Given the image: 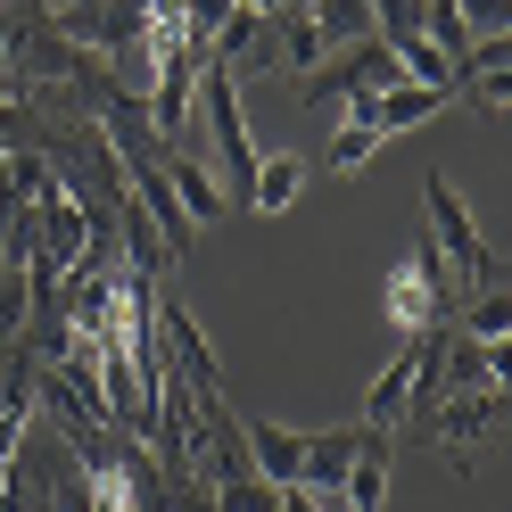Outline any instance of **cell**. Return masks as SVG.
<instances>
[{"mask_svg":"<svg viewBox=\"0 0 512 512\" xmlns=\"http://www.w3.org/2000/svg\"><path fill=\"white\" fill-rule=\"evenodd\" d=\"M422 207H430V248L446 256V273H455V290L463 298H488V290H504V256L479 240V223L463 215V199H455V182L446 174H430L422 182ZM463 314V306H455Z\"/></svg>","mask_w":512,"mask_h":512,"instance_id":"cell-1","label":"cell"},{"mask_svg":"<svg viewBox=\"0 0 512 512\" xmlns=\"http://www.w3.org/2000/svg\"><path fill=\"white\" fill-rule=\"evenodd\" d=\"M389 83H405V67L389 58V42H347L323 75H306V108H347V100H380Z\"/></svg>","mask_w":512,"mask_h":512,"instance_id":"cell-2","label":"cell"},{"mask_svg":"<svg viewBox=\"0 0 512 512\" xmlns=\"http://www.w3.org/2000/svg\"><path fill=\"white\" fill-rule=\"evenodd\" d=\"M356 455H364V422H347V430H306L298 488H306V496H339L347 471H356Z\"/></svg>","mask_w":512,"mask_h":512,"instance_id":"cell-3","label":"cell"},{"mask_svg":"<svg viewBox=\"0 0 512 512\" xmlns=\"http://www.w3.org/2000/svg\"><path fill=\"white\" fill-rule=\"evenodd\" d=\"M240 438H248V463H256V479H273V488H298L306 430H281V422H265V413H240Z\"/></svg>","mask_w":512,"mask_h":512,"instance_id":"cell-4","label":"cell"},{"mask_svg":"<svg viewBox=\"0 0 512 512\" xmlns=\"http://www.w3.org/2000/svg\"><path fill=\"white\" fill-rule=\"evenodd\" d=\"M413 380H422V331H405V347L389 356V372L372 380V397H364V422H372V430H397V422H405Z\"/></svg>","mask_w":512,"mask_h":512,"instance_id":"cell-5","label":"cell"},{"mask_svg":"<svg viewBox=\"0 0 512 512\" xmlns=\"http://www.w3.org/2000/svg\"><path fill=\"white\" fill-rule=\"evenodd\" d=\"M389 463H397V438L364 422V455H356V471H347V488H339L347 512H380V496H389Z\"/></svg>","mask_w":512,"mask_h":512,"instance_id":"cell-6","label":"cell"},{"mask_svg":"<svg viewBox=\"0 0 512 512\" xmlns=\"http://www.w3.org/2000/svg\"><path fill=\"white\" fill-rule=\"evenodd\" d=\"M446 100H455V91H430V83H389V91L372 100V124H380V133H405V124H430Z\"/></svg>","mask_w":512,"mask_h":512,"instance_id":"cell-7","label":"cell"},{"mask_svg":"<svg viewBox=\"0 0 512 512\" xmlns=\"http://www.w3.org/2000/svg\"><path fill=\"white\" fill-rule=\"evenodd\" d=\"M380 141H389V133H380V124H372V100H347V124L331 133L323 166H331V174H356V166H364V157H372Z\"/></svg>","mask_w":512,"mask_h":512,"instance_id":"cell-8","label":"cell"},{"mask_svg":"<svg viewBox=\"0 0 512 512\" xmlns=\"http://www.w3.org/2000/svg\"><path fill=\"white\" fill-rule=\"evenodd\" d=\"M306 190V157H256V182H248V207L256 215H281Z\"/></svg>","mask_w":512,"mask_h":512,"instance_id":"cell-9","label":"cell"},{"mask_svg":"<svg viewBox=\"0 0 512 512\" xmlns=\"http://www.w3.org/2000/svg\"><path fill=\"white\" fill-rule=\"evenodd\" d=\"M314 34H323V50H347V42H372V0H314Z\"/></svg>","mask_w":512,"mask_h":512,"instance_id":"cell-10","label":"cell"},{"mask_svg":"<svg viewBox=\"0 0 512 512\" xmlns=\"http://www.w3.org/2000/svg\"><path fill=\"white\" fill-rule=\"evenodd\" d=\"M455 331H463V339H504V331H512V298H504V290H488V298H463Z\"/></svg>","mask_w":512,"mask_h":512,"instance_id":"cell-11","label":"cell"},{"mask_svg":"<svg viewBox=\"0 0 512 512\" xmlns=\"http://www.w3.org/2000/svg\"><path fill=\"white\" fill-rule=\"evenodd\" d=\"M215 512H281V488L273 479H215Z\"/></svg>","mask_w":512,"mask_h":512,"instance_id":"cell-12","label":"cell"},{"mask_svg":"<svg viewBox=\"0 0 512 512\" xmlns=\"http://www.w3.org/2000/svg\"><path fill=\"white\" fill-rule=\"evenodd\" d=\"M25 314H34V290H25V273H0V347L25 331Z\"/></svg>","mask_w":512,"mask_h":512,"instance_id":"cell-13","label":"cell"},{"mask_svg":"<svg viewBox=\"0 0 512 512\" xmlns=\"http://www.w3.org/2000/svg\"><path fill=\"white\" fill-rule=\"evenodd\" d=\"M281 512H323V504H314L306 488H281Z\"/></svg>","mask_w":512,"mask_h":512,"instance_id":"cell-14","label":"cell"},{"mask_svg":"<svg viewBox=\"0 0 512 512\" xmlns=\"http://www.w3.org/2000/svg\"><path fill=\"white\" fill-rule=\"evenodd\" d=\"M0 273H9V256H0Z\"/></svg>","mask_w":512,"mask_h":512,"instance_id":"cell-15","label":"cell"}]
</instances>
